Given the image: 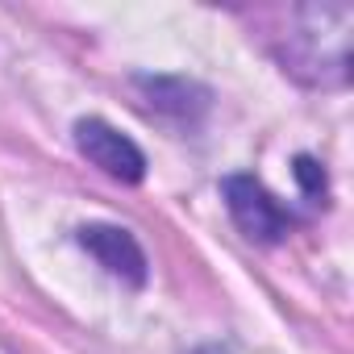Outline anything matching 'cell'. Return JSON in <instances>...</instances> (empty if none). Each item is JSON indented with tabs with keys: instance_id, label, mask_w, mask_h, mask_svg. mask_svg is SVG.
<instances>
[{
	"instance_id": "cell-1",
	"label": "cell",
	"mask_w": 354,
	"mask_h": 354,
	"mask_svg": "<svg viewBox=\"0 0 354 354\" xmlns=\"http://www.w3.org/2000/svg\"><path fill=\"white\" fill-rule=\"evenodd\" d=\"M75 146H80V154L96 171H104L109 180H117V184H142L146 180V154L121 129H113L100 117L75 121Z\"/></svg>"
},
{
	"instance_id": "cell-2",
	"label": "cell",
	"mask_w": 354,
	"mask_h": 354,
	"mask_svg": "<svg viewBox=\"0 0 354 354\" xmlns=\"http://www.w3.org/2000/svg\"><path fill=\"white\" fill-rule=\"evenodd\" d=\"M225 209L250 242H279L292 230L288 209L254 180V175H230L225 180Z\"/></svg>"
},
{
	"instance_id": "cell-3",
	"label": "cell",
	"mask_w": 354,
	"mask_h": 354,
	"mask_svg": "<svg viewBox=\"0 0 354 354\" xmlns=\"http://www.w3.org/2000/svg\"><path fill=\"white\" fill-rule=\"evenodd\" d=\"M80 246L113 279H121L129 288H142L146 283V254H142V246L133 242L129 230H121V225H84L80 230Z\"/></svg>"
},
{
	"instance_id": "cell-4",
	"label": "cell",
	"mask_w": 354,
	"mask_h": 354,
	"mask_svg": "<svg viewBox=\"0 0 354 354\" xmlns=\"http://www.w3.org/2000/svg\"><path fill=\"white\" fill-rule=\"evenodd\" d=\"M296 180L304 184V192H308V196H317V201L325 196V171H321L313 158H296Z\"/></svg>"
}]
</instances>
